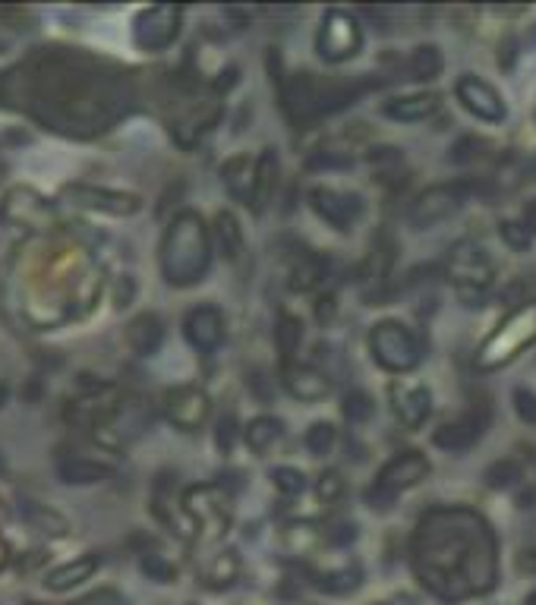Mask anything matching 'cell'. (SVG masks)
Masks as SVG:
<instances>
[{
  "mask_svg": "<svg viewBox=\"0 0 536 605\" xmlns=\"http://www.w3.org/2000/svg\"><path fill=\"white\" fill-rule=\"evenodd\" d=\"M212 262V239L199 214L183 212L171 221L164 243H161V272L171 284H196L208 272Z\"/></svg>",
  "mask_w": 536,
  "mask_h": 605,
  "instance_id": "1",
  "label": "cell"
},
{
  "mask_svg": "<svg viewBox=\"0 0 536 605\" xmlns=\"http://www.w3.org/2000/svg\"><path fill=\"white\" fill-rule=\"evenodd\" d=\"M315 51L329 63L354 57L360 51V26L354 22V16L344 10H329L319 26V35H315Z\"/></svg>",
  "mask_w": 536,
  "mask_h": 605,
  "instance_id": "2",
  "label": "cell"
},
{
  "mask_svg": "<svg viewBox=\"0 0 536 605\" xmlns=\"http://www.w3.org/2000/svg\"><path fill=\"white\" fill-rule=\"evenodd\" d=\"M369 344H373L375 359H379L385 369H391V373H404V369H414L416 363H420V347H416L414 334L404 325H398V322L375 325Z\"/></svg>",
  "mask_w": 536,
  "mask_h": 605,
  "instance_id": "3",
  "label": "cell"
},
{
  "mask_svg": "<svg viewBox=\"0 0 536 605\" xmlns=\"http://www.w3.org/2000/svg\"><path fill=\"white\" fill-rule=\"evenodd\" d=\"M183 22V10L174 4H158V7H146L133 22V38L142 51H161L177 38Z\"/></svg>",
  "mask_w": 536,
  "mask_h": 605,
  "instance_id": "4",
  "label": "cell"
},
{
  "mask_svg": "<svg viewBox=\"0 0 536 605\" xmlns=\"http://www.w3.org/2000/svg\"><path fill=\"white\" fill-rule=\"evenodd\" d=\"M461 206H464V187H432L410 206L407 221L416 231H426V227L439 224V221H445L448 214H455Z\"/></svg>",
  "mask_w": 536,
  "mask_h": 605,
  "instance_id": "5",
  "label": "cell"
},
{
  "mask_svg": "<svg viewBox=\"0 0 536 605\" xmlns=\"http://www.w3.org/2000/svg\"><path fill=\"white\" fill-rule=\"evenodd\" d=\"M309 202H313L315 214H319L322 221H329L331 227H338V231H350L354 221L363 214L360 196L338 193V189H329V187H315L313 193H309Z\"/></svg>",
  "mask_w": 536,
  "mask_h": 605,
  "instance_id": "6",
  "label": "cell"
},
{
  "mask_svg": "<svg viewBox=\"0 0 536 605\" xmlns=\"http://www.w3.org/2000/svg\"><path fill=\"white\" fill-rule=\"evenodd\" d=\"M63 196L73 199L76 206L92 208V212H105V214H136L139 212V196L130 193H117V189H98V187H86V183H67Z\"/></svg>",
  "mask_w": 536,
  "mask_h": 605,
  "instance_id": "7",
  "label": "cell"
},
{
  "mask_svg": "<svg viewBox=\"0 0 536 605\" xmlns=\"http://www.w3.org/2000/svg\"><path fill=\"white\" fill-rule=\"evenodd\" d=\"M183 334L199 353H214L228 338V325H224V315L214 307H196L189 309L187 322H183Z\"/></svg>",
  "mask_w": 536,
  "mask_h": 605,
  "instance_id": "8",
  "label": "cell"
},
{
  "mask_svg": "<svg viewBox=\"0 0 536 605\" xmlns=\"http://www.w3.org/2000/svg\"><path fill=\"white\" fill-rule=\"evenodd\" d=\"M208 416V398L199 388H174L168 394V419L180 429H199Z\"/></svg>",
  "mask_w": 536,
  "mask_h": 605,
  "instance_id": "9",
  "label": "cell"
},
{
  "mask_svg": "<svg viewBox=\"0 0 536 605\" xmlns=\"http://www.w3.org/2000/svg\"><path fill=\"white\" fill-rule=\"evenodd\" d=\"M426 473H429L426 458H420L416 451H404V454H398V458L391 460L382 473H379V483H375V486L385 489L389 495H398L401 489L416 486Z\"/></svg>",
  "mask_w": 536,
  "mask_h": 605,
  "instance_id": "10",
  "label": "cell"
},
{
  "mask_svg": "<svg viewBox=\"0 0 536 605\" xmlns=\"http://www.w3.org/2000/svg\"><path fill=\"white\" fill-rule=\"evenodd\" d=\"M457 98L464 101V107H467L470 113H476V117L482 120L505 117V105L502 98H498V92L486 86L482 80H476V76H464V80L457 82Z\"/></svg>",
  "mask_w": 536,
  "mask_h": 605,
  "instance_id": "11",
  "label": "cell"
},
{
  "mask_svg": "<svg viewBox=\"0 0 536 605\" xmlns=\"http://www.w3.org/2000/svg\"><path fill=\"white\" fill-rule=\"evenodd\" d=\"M482 429H486V416L467 413V416L461 419L442 423V426L436 429V435H432V441H436V448H445V451H464V448H470L480 439Z\"/></svg>",
  "mask_w": 536,
  "mask_h": 605,
  "instance_id": "12",
  "label": "cell"
},
{
  "mask_svg": "<svg viewBox=\"0 0 536 605\" xmlns=\"http://www.w3.org/2000/svg\"><path fill=\"white\" fill-rule=\"evenodd\" d=\"M127 344L136 357H155L164 344V322L155 313H139L127 328Z\"/></svg>",
  "mask_w": 536,
  "mask_h": 605,
  "instance_id": "13",
  "label": "cell"
},
{
  "mask_svg": "<svg viewBox=\"0 0 536 605\" xmlns=\"http://www.w3.org/2000/svg\"><path fill=\"white\" fill-rule=\"evenodd\" d=\"M281 382L294 398L300 400H319L331 391V382L325 379V373L313 366H294V363H284Z\"/></svg>",
  "mask_w": 536,
  "mask_h": 605,
  "instance_id": "14",
  "label": "cell"
},
{
  "mask_svg": "<svg viewBox=\"0 0 536 605\" xmlns=\"http://www.w3.org/2000/svg\"><path fill=\"white\" fill-rule=\"evenodd\" d=\"M57 476H61L67 486H95V483L111 476V466L98 464V460L80 458V454H63V458H57Z\"/></svg>",
  "mask_w": 536,
  "mask_h": 605,
  "instance_id": "15",
  "label": "cell"
},
{
  "mask_svg": "<svg viewBox=\"0 0 536 605\" xmlns=\"http://www.w3.org/2000/svg\"><path fill=\"white\" fill-rule=\"evenodd\" d=\"M224 177V189L234 196L237 202L253 208V193H255V161L253 158H230L228 164L222 167Z\"/></svg>",
  "mask_w": 536,
  "mask_h": 605,
  "instance_id": "16",
  "label": "cell"
},
{
  "mask_svg": "<svg viewBox=\"0 0 536 605\" xmlns=\"http://www.w3.org/2000/svg\"><path fill=\"white\" fill-rule=\"evenodd\" d=\"M101 567V555L92 552V555H82V559L70 561V565H61L54 567L51 574H47L45 584L51 586V590H70V586L82 584V580H88L95 571Z\"/></svg>",
  "mask_w": 536,
  "mask_h": 605,
  "instance_id": "17",
  "label": "cell"
},
{
  "mask_svg": "<svg viewBox=\"0 0 536 605\" xmlns=\"http://www.w3.org/2000/svg\"><path fill=\"white\" fill-rule=\"evenodd\" d=\"M395 410L404 426H420L432 410V398H429L426 388H407V391L395 388Z\"/></svg>",
  "mask_w": 536,
  "mask_h": 605,
  "instance_id": "18",
  "label": "cell"
},
{
  "mask_svg": "<svg viewBox=\"0 0 536 605\" xmlns=\"http://www.w3.org/2000/svg\"><path fill=\"white\" fill-rule=\"evenodd\" d=\"M275 183H278V158L275 152L268 148L259 161H255V193H253V212H262L275 193Z\"/></svg>",
  "mask_w": 536,
  "mask_h": 605,
  "instance_id": "19",
  "label": "cell"
},
{
  "mask_svg": "<svg viewBox=\"0 0 536 605\" xmlns=\"http://www.w3.org/2000/svg\"><path fill=\"white\" fill-rule=\"evenodd\" d=\"M439 107L436 95H410V98H395L382 107L385 117L391 120H423Z\"/></svg>",
  "mask_w": 536,
  "mask_h": 605,
  "instance_id": "20",
  "label": "cell"
},
{
  "mask_svg": "<svg viewBox=\"0 0 536 605\" xmlns=\"http://www.w3.org/2000/svg\"><path fill=\"white\" fill-rule=\"evenodd\" d=\"M212 233H214V249H218L224 259H237V256H240L243 233H240V227H237L234 214H228V212L218 214V218H214Z\"/></svg>",
  "mask_w": 536,
  "mask_h": 605,
  "instance_id": "21",
  "label": "cell"
},
{
  "mask_svg": "<svg viewBox=\"0 0 536 605\" xmlns=\"http://www.w3.org/2000/svg\"><path fill=\"white\" fill-rule=\"evenodd\" d=\"M281 435H284L281 419L259 416V419H253V423L247 426V445L253 448V451H268V448L275 445Z\"/></svg>",
  "mask_w": 536,
  "mask_h": 605,
  "instance_id": "22",
  "label": "cell"
},
{
  "mask_svg": "<svg viewBox=\"0 0 536 605\" xmlns=\"http://www.w3.org/2000/svg\"><path fill=\"white\" fill-rule=\"evenodd\" d=\"M439 70H442V54H439V47L432 45L416 47L414 57H410V76H414V80H436Z\"/></svg>",
  "mask_w": 536,
  "mask_h": 605,
  "instance_id": "23",
  "label": "cell"
},
{
  "mask_svg": "<svg viewBox=\"0 0 536 605\" xmlns=\"http://www.w3.org/2000/svg\"><path fill=\"white\" fill-rule=\"evenodd\" d=\"M275 340H278V350H281L284 363H290V359H294V353H297V347H300V340H303L300 319H294V315H281V319H278Z\"/></svg>",
  "mask_w": 536,
  "mask_h": 605,
  "instance_id": "24",
  "label": "cell"
},
{
  "mask_svg": "<svg viewBox=\"0 0 536 605\" xmlns=\"http://www.w3.org/2000/svg\"><path fill=\"white\" fill-rule=\"evenodd\" d=\"M492 152V142L490 139H480V136H464V139L455 142L451 148V161L457 164H467V161H480Z\"/></svg>",
  "mask_w": 536,
  "mask_h": 605,
  "instance_id": "25",
  "label": "cell"
},
{
  "mask_svg": "<svg viewBox=\"0 0 536 605\" xmlns=\"http://www.w3.org/2000/svg\"><path fill=\"white\" fill-rule=\"evenodd\" d=\"M335 441H338V433L331 423H313L306 433V451L315 454V458H325V454L335 448Z\"/></svg>",
  "mask_w": 536,
  "mask_h": 605,
  "instance_id": "26",
  "label": "cell"
},
{
  "mask_svg": "<svg viewBox=\"0 0 536 605\" xmlns=\"http://www.w3.org/2000/svg\"><path fill=\"white\" fill-rule=\"evenodd\" d=\"M341 410L350 423H366V419L373 416V398H369L366 391H348Z\"/></svg>",
  "mask_w": 536,
  "mask_h": 605,
  "instance_id": "27",
  "label": "cell"
},
{
  "mask_svg": "<svg viewBox=\"0 0 536 605\" xmlns=\"http://www.w3.org/2000/svg\"><path fill=\"white\" fill-rule=\"evenodd\" d=\"M319 586L329 592H350L360 586V567H348V571H335L319 577Z\"/></svg>",
  "mask_w": 536,
  "mask_h": 605,
  "instance_id": "28",
  "label": "cell"
},
{
  "mask_svg": "<svg viewBox=\"0 0 536 605\" xmlns=\"http://www.w3.org/2000/svg\"><path fill=\"white\" fill-rule=\"evenodd\" d=\"M515 479H521V466L515 460H498L486 470V486L492 489H508Z\"/></svg>",
  "mask_w": 536,
  "mask_h": 605,
  "instance_id": "29",
  "label": "cell"
},
{
  "mask_svg": "<svg viewBox=\"0 0 536 605\" xmlns=\"http://www.w3.org/2000/svg\"><path fill=\"white\" fill-rule=\"evenodd\" d=\"M272 479H275L281 495H300L306 489V476L300 470H294V466H278V470H272Z\"/></svg>",
  "mask_w": 536,
  "mask_h": 605,
  "instance_id": "30",
  "label": "cell"
},
{
  "mask_svg": "<svg viewBox=\"0 0 536 605\" xmlns=\"http://www.w3.org/2000/svg\"><path fill=\"white\" fill-rule=\"evenodd\" d=\"M142 571L158 584H174V565H168L161 555H142Z\"/></svg>",
  "mask_w": 536,
  "mask_h": 605,
  "instance_id": "31",
  "label": "cell"
},
{
  "mask_svg": "<svg viewBox=\"0 0 536 605\" xmlns=\"http://www.w3.org/2000/svg\"><path fill=\"white\" fill-rule=\"evenodd\" d=\"M214 441H218V451L230 454L237 441V416L234 413H224L222 423H218V433H214Z\"/></svg>",
  "mask_w": 536,
  "mask_h": 605,
  "instance_id": "32",
  "label": "cell"
},
{
  "mask_svg": "<svg viewBox=\"0 0 536 605\" xmlns=\"http://www.w3.org/2000/svg\"><path fill=\"white\" fill-rule=\"evenodd\" d=\"M344 495V479L338 476V473H322L319 479V499L322 501H338Z\"/></svg>",
  "mask_w": 536,
  "mask_h": 605,
  "instance_id": "33",
  "label": "cell"
},
{
  "mask_svg": "<svg viewBox=\"0 0 536 605\" xmlns=\"http://www.w3.org/2000/svg\"><path fill=\"white\" fill-rule=\"evenodd\" d=\"M515 410L523 423H536V394L530 388H517L515 391Z\"/></svg>",
  "mask_w": 536,
  "mask_h": 605,
  "instance_id": "34",
  "label": "cell"
},
{
  "mask_svg": "<svg viewBox=\"0 0 536 605\" xmlns=\"http://www.w3.org/2000/svg\"><path fill=\"white\" fill-rule=\"evenodd\" d=\"M356 539V526L350 524V520H341V524H335L329 530V542L331 546H350Z\"/></svg>",
  "mask_w": 536,
  "mask_h": 605,
  "instance_id": "35",
  "label": "cell"
},
{
  "mask_svg": "<svg viewBox=\"0 0 536 605\" xmlns=\"http://www.w3.org/2000/svg\"><path fill=\"white\" fill-rule=\"evenodd\" d=\"M502 237L508 239V247H515V249H527L530 247V233L523 231V227L511 224V221H505V224H502Z\"/></svg>",
  "mask_w": 536,
  "mask_h": 605,
  "instance_id": "36",
  "label": "cell"
},
{
  "mask_svg": "<svg viewBox=\"0 0 536 605\" xmlns=\"http://www.w3.org/2000/svg\"><path fill=\"white\" fill-rule=\"evenodd\" d=\"M237 574V555L234 552H224L218 559V567L212 571V580H230Z\"/></svg>",
  "mask_w": 536,
  "mask_h": 605,
  "instance_id": "37",
  "label": "cell"
},
{
  "mask_svg": "<svg viewBox=\"0 0 536 605\" xmlns=\"http://www.w3.org/2000/svg\"><path fill=\"white\" fill-rule=\"evenodd\" d=\"M366 499H369V505H373L375 511H389V508L395 505V495H389L385 489H379V486H375L373 492L366 495Z\"/></svg>",
  "mask_w": 536,
  "mask_h": 605,
  "instance_id": "38",
  "label": "cell"
},
{
  "mask_svg": "<svg viewBox=\"0 0 536 605\" xmlns=\"http://www.w3.org/2000/svg\"><path fill=\"white\" fill-rule=\"evenodd\" d=\"M329 309H331V313H335V297H322V299H319V319H322V322L329 319Z\"/></svg>",
  "mask_w": 536,
  "mask_h": 605,
  "instance_id": "39",
  "label": "cell"
},
{
  "mask_svg": "<svg viewBox=\"0 0 536 605\" xmlns=\"http://www.w3.org/2000/svg\"><path fill=\"white\" fill-rule=\"evenodd\" d=\"M7 398H10V388H7V385H4V382H0V407L7 404Z\"/></svg>",
  "mask_w": 536,
  "mask_h": 605,
  "instance_id": "40",
  "label": "cell"
},
{
  "mask_svg": "<svg viewBox=\"0 0 536 605\" xmlns=\"http://www.w3.org/2000/svg\"><path fill=\"white\" fill-rule=\"evenodd\" d=\"M527 605H536V592H530V599H527Z\"/></svg>",
  "mask_w": 536,
  "mask_h": 605,
  "instance_id": "41",
  "label": "cell"
},
{
  "mask_svg": "<svg viewBox=\"0 0 536 605\" xmlns=\"http://www.w3.org/2000/svg\"><path fill=\"white\" fill-rule=\"evenodd\" d=\"M0 466H4V464H0Z\"/></svg>",
  "mask_w": 536,
  "mask_h": 605,
  "instance_id": "42",
  "label": "cell"
}]
</instances>
